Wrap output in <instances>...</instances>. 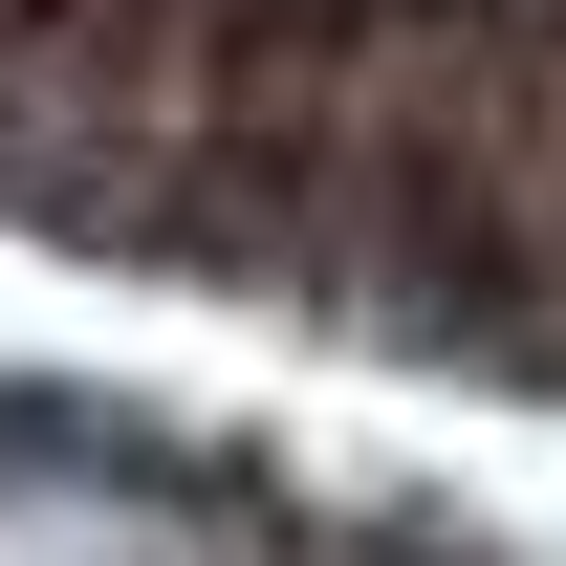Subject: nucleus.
I'll use <instances>...</instances> for the list:
<instances>
[{"instance_id":"f257e3e1","label":"nucleus","mask_w":566,"mask_h":566,"mask_svg":"<svg viewBox=\"0 0 566 566\" xmlns=\"http://www.w3.org/2000/svg\"><path fill=\"white\" fill-rule=\"evenodd\" d=\"M0 218L566 392V0H0Z\"/></svg>"}]
</instances>
